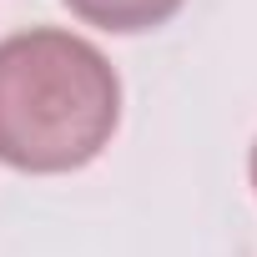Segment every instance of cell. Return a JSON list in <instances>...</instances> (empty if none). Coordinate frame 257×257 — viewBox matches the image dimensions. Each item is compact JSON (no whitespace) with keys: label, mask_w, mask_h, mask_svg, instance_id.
Wrapping results in <instances>:
<instances>
[{"label":"cell","mask_w":257,"mask_h":257,"mask_svg":"<svg viewBox=\"0 0 257 257\" xmlns=\"http://www.w3.org/2000/svg\"><path fill=\"white\" fill-rule=\"evenodd\" d=\"M121 126V76L101 46L61 26L0 41V162L26 177L91 167Z\"/></svg>","instance_id":"cell-1"},{"label":"cell","mask_w":257,"mask_h":257,"mask_svg":"<svg viewBox=\"0 0 257 257\" xmlns=\"http://www.w3.org/2000/svg\"><path fill=\"white\" fill-rule=\"evenodd\" d=\"M61 6L96 26V31H111V36H142V31H157L167 26L187 0H61Z\"/></svg>","instance_id":"cell-2"},{"label":"cell","mask_w":257,"mask_h":257,"mask_svg":"<svg viewBox=\"0 0 257 257\" xmlns=\"http://www.w3.org/2000/svg\"><path fill=\"white\" fill-rule=\"evenodd\" d=\"M247 177H252V192H257V142H252V157H247Z\"/></svg>","instance_id":"cell-3"}]
</instances>
